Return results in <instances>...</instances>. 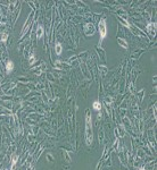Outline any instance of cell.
Instances as JSON below:
<instances>
[{
	"instance_id": "obj_1",
	"label": "cell",
	"mask_w": 157,
	"mask_h": 170,
	"mask_svg": "<svg viewBox=\"0 0 157 170\" xmlns=\"http://www.w3.org/2000/svg\"><path fill=\"white\" fill-rule=\"evenodd\" d=\"M86 145H91L92 143V127H91V117L89 115V111L86 112Z\"/></svg>"
},
{
	"instance_id": "obj_2",
	"label": "cell",
	"mask_w": 157,
	"mask_h": 170,
	"mask_svg": "<svg viewBox=\"0 0 157 170\" xmlns=\"http://www.w3.org/2000/svg\"><path fill=\"white\" fill-rule=\"evenodd\" d=\"M98 28H99V34H100V42L104 40L106 35H107V25H106V19L102 18L100 19L99 22V25H98Z\"/></svg>"
},
{
	"instance_id": "obj_3",
	"label": "cell",
	"mask_w": 157,
	"mask_h": 170,
	"mask_svg": "<svg viewBox=\"0 0 157 170\" xmlns=\"http://www.w3.org/2000/svg\"><path fill=\"white\" fill-rule=\"evenodd\" d=\"M13 69H14V63H13L11 60H9L7 63V65H6V71L9 74V73L13 71Z\"/></svg>"
},
{
	"instance_id": "obj_4",
	"label": "cell",
	"mask_w": 157,
	"mask_h": 170,
	"mask_svg": "<svg viewBox=\"0 0 157 170\" xmlns=\"http://www.w3.org/2000/svg\"><path fill=\"white\" fill-rule=\"evenodd\" d=\"M62 50H63L62 44H60V43H56V45H55V52H56V55L57 56L62 55Z\"/></svg>"
},
{
	"instance_id": "obj_5",
	"label": "cell",
	"mask_w": 157,
	"mask_h": 170,
	"mask_svg": "<svg viewBox=\"0 0 157 170\" xmlns=\"http://www.w3.org/2000/svg\"><path fill=\"white\" fill-rule=\"evenodd\" d=\"M92 108H94V110L96 111H100L101 110V104L99 101H94V103H92Z\"/></svg>"
},
{
	"instance_id": "obj_6",
	"label": "cell",
	"mask_w": 157,
	"mask_h": 170,
	"mask_svg": "<svg viewBox=\"0 0 157 170\" xmlns=\"http://www.w3.org/2000/svg\"><path fill=\"white\" fill-rule=\"evenodd\" d=\"M42 33H43V28H42V26H39L38 27V39L42 36Z\"/></svg>"
},
{
	"instance_id": "obj_7",
	"label": "cell",
	"mask_w": 157,
	"mask_h": 170,
	"mask_svg": "<svg viewBox=\"0 0 157 170\" xmlns=\"http://www.w3.org/2000/svg\"><path fill=\"white\" fill-rule=\"evenodd\" d=\"M16 160H17V156H16V155H13V159H11V168L16 164Z\"/></svg>"
},
{
	"instance_id": "obj_8",
	"label": "cell",
	"mask_w": 157,
	"mask_h": 170,
	"mask_svg": "<svg viewBox=\"0 0 157 170\" xmlns=\"http://www.w3.org/2000/svg\"><path fill=\"white\" fill-rule=\"evenodd\" d=\"M34 63V55H31L30 56V64H33Z\"/></svg>"
},
{
	"instance_id": "obj_9",
	"label": "cell",
	"mask_w": 157,
	"mask_h": 170,
	"mask_svg": "<svg viewBox=\"0 0 157 170\" xmlns=\"http://www.w3.org/2000/svg\"><path fill=\"white\" fill-rule=\"evenodd\" d=\"M1 40H2V41L7 40V34H4V35H2V37H1Z\"/></svg>"
}]
</instances>
